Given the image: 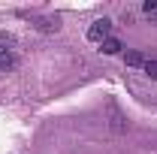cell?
<instances>
[{
    "label": "cell",
    "instance_id": "obj_1",
    "mask_svg": "<svg viewBox=\"0 0 157 154\" xmlns=\"http://www.w3.org/2000/svg\"><path fill=\"white\" fill-rule=\"evenodd\" d=\"M18 64V42L9 33H0V73L12 70Z\"/></svg>",
    "mask_w": 157,
    "mask_h": 154
},
{
    "label": "cell",
    "instance_id": "obj_2",
    "mask_svg": "<svg viewBox=\"0 0 157 154\" xmlns=\"http://www.w3.org/2000/svg\"><path fill=\"white\" fill-rule=\"evenodd\" d=\"M109 37H112V21L109 18H97L88 27V39H91V42H106Z\"/></svg>",
    "mask_w": 157,
    "mask_h": 154
},
{
    "label": "cell",
    "instance_id": "obj_3",
    "mask_svg": "<svg viewBox=\"0 0 157 154\" xmlns=\"http://www.w3.org/2000/svg\"><path fill=\"white\" fill-rule=\"evenodd\" d=\"M30 24L42 30V33H58L60 30V18L58 15H30Z\"/></svg>",
    "mask_w": 157,
    "mask_h": 154
},
{
    "label": "cell",
    "instance_id": "obj_4",
    "mask_svg": "<svg viewBox=\"0 0 157 154\" xmlns=\"http://www.w3.org/2000/svg\"><path fill=\"white\" fill-rule=\"evenodd\" d=\"M124 64H127V67H133V70H145L148 55H145V52H139V48H133V52H127V55H124Z\"/></svg>",
    "mask_w": 157,
    "mask_h": 154
},
{
    "label": "cell",
    "instance_id": "obj_5",
    "mask_svg": "<svg viewBox=\"0 0 157 154\" xmlns=\"http://www.w3.org/2000/svg\"><path fill=\"white\" fill-rule=\"evenodd\" d=\"M121 48H124V45H121V39H115V37H109L106 42H100V52H103V55H118Z\"/></svg>",
    "mask_w": 157,
    "mask_h": 154
},
{
    "label": "cell",
    "instance_id": "obj_6",
    "mask_svg": "<svg viewBox=\"0 0 157 154\" xmlns=\"http://www.w3.org/2000/svg\"><path fill=\"white\" fill-rule=\"evenodd\" d=\"M145 73H148V76L157 82V60H151V58H148V64H145Z\"/></svg>",
    "mask_w": 157,
    "mask_h": 154
},
{
    "label": "cell",
    "instance_id": "obj_7",
    "mask_svg": "<svg viewBox=\"0 0 157 154\" xmlns=\"http://www.w3.org/2000/svg\"><path fill=\"white\" fill-rule=\"evenodd\" d=\"M142 12H145V15L157 12V0H145V3H142Z\"/></svg>",
    "mask_w": 157,
    "mask_h": 154
}]
</instances>
